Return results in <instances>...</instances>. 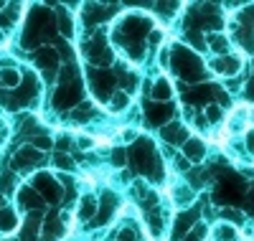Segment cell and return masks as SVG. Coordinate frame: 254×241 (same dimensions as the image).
Listing matches in <instances>:
<instances>
[{"label":"cell","mask_w":254,"mask_h":241,"mask_svg":"<svg viewBox=\"0 0 254 241\" xmlns=\"http://www.w3.org/2000/svg\"><path fill=\"white\" fill-rule=\"evenodd\" d=\"M176 76H181L188 84H203L206 79V63L201 61V56L196 51L186 49L183 43H176L171 49V69Z\"/></svg>","instance_id":"6da1fadb"},{"label":"cell","mask_w":254,"mask_h":241,"mask_svg":"<svg viewBox=\"0 0 254 241\" xmlns=\"http://www.w3.org/2000/svg\"><path fill=\"white\" fill-rule=\"evenodd\" d=\"M84 54H87V61L92 63V69H107L115 61V51L107 43V38H104V33L92 36L87 41V46H84Z\"/></svg>","instance_id":"7a4b0ae2"},{"label":"cell","mask_w":254,"mask_h":241,"mask_svg":"<svg viewBox=\"0 0 254 241\" xmlns=\"http://www.w3.org/2000/svg\"><path fill=\"white\" fill-rule=\"evenodd\" d=\"M87 81H89V89H92L94 99L107 102L112 97V89L117 86V74L110 71V69H92V66H87Z\"/></svg>","instance_id":"3957f363"},{"label":"cell","mask_w":254,"mask_h":241,"mask_svg":"<svg viewBox=\"0 0 254 241\" xmlns=\"http://www.w3.org/2000/svg\"><path fill=\"white\" fill-rule=\"evenodd\" d=\"M84 102V89H81V84L79 79L74 81H64L56 86V92H54V107L56 109H64V112H71V109L76 104Z\"/></svg>","instance_id":"277c9868"},{"label":"cell","mask_w":254,"mask_h":241,"mask_svg":"<svg viewBox=\"0 0 254 241\" xmlns=\"http://www.w3.org/2000/svg\"><path fill=\"white\" fill-rule=\"evenodd\" d=\"M33 183H36L33 190H36L44 201H49V203H61V198H64V188L59 185L56 178H51L49 173H38L36 178H33Z\"/></svg>","instance_id":"5b68a950"},{"label":"cell","mask_w":254,"mask_h":241,"mask_svg":"<svg viewBox=\"0 0 254 241\" xmlns=\"http://www.w3.org/2000/svg\"><path fill=\"white\" fill-rule=\"evenodd\" d=\"M176 107L171 102H147L145 104V122L150 127H163L173 120Z\"/></svg>","instance_id":"8992f818"},{"label":"cell","mask_w":254,"mask_h":241,"mask_svg":"<svg viewBox=\"0 0 254 241\" xmlns=\"http://www.w3.org/2000/svg\"><path fill=\"white\" fill-rule=\"evenodd\" d=\"M198 218H201V211H198V208H193V211H181V213L173 218V224H171V234H168L171 239H168V241H183V236L198 224Z\"/></svg>","instance_id":"52a82bcc"},{"label":"cell","mask_w":254,"mask_h":241,"mask_svg":"<svg viewBox=\"0 0 254 241\" xmlns=\"http://www.w3.org/2000/svg\"><path fill=\"white\" fill-rule=\"evenodd\" d=\"M208 69L214 71V74H219V76L231 79V76H237V74L242 71V56H239V54L214 56V59H211V63H208Z\"/></svg>","instance_id":"ba28073f"},{"label":"cell","mask_w":254,"mask_h":241,"mask_svg":"<svg viewBox=\"0 0 254 241\" xmlns=\"http://www.w3.org/2000/svg\"><path fill=\"white\" fill-rule=\"evenodd\" d=\"M117 208V195L115 193H102V198H97V213L92 218V224L89 229H97V226H104V224H110V218Z\"/></svg>","instance_id":"9c48e42d"},{"label":"cell","mask_w":254,"mask_h":241,"mask_svg":"<svg viewBox=\"0 0 254 241\" xmlns=\"http://www.w3.org/2000/svg\"><path fill=\"white\" fill-rule=\"evenodd\" d=\"M44 160H46L44 152H38L31 145H23L15 152V158H13V170H33L38 165H44Z\"/></svg>","instance_id":"30bf717a"},{"label":"cell","mask_w":254,"mask_h":241,"mask_svg":"<svg viewBox=\"0 0 254 241\" xmlns=\"http://www.w3.org/2000/svg\"><path fill=\"white\" fill-rule=\"evenodd\" d=\"M181 147H183V158H186L188 165H201L206 160V155H208V145L198 135H190Z\"/></svg>","instance_id":"8fae6325"},{"label":"cell","mask_w":254,"mask_h":241,"mask_svg":"<svg viewBox=\"0 0 254 241\" xmlns=\"http://www.w3.org/2000/svg\"><path fill=\"white\" fill-rule=\"evenodd\" d=\"M160 137H163V142H165V145L178 147V145H183V142L190 137V132H188V127H186L183 122L171 120L168 124H163V127H160Z\"/></svg>","instance_id":"7c38bea8"},{"label":"cell","mask_w":254,"mask_h":241,"mask_svg":"<svg viewBox=\"0 0 254 241\" xmlns=\"http://www.w3.org/2000/svg\"><path fill=\"white\" fill-rule=\"evenodd\" d=\"M20 226V234H18V241H38L41 239V226H44V218H41V211L36 213H28L23 221L18 224Z\"/></svg>","instance_id":"4fadbf2b"},{"label":"cell","mask_w":254,"mask_h":241,"mask_svg":"<svg viewBox=\"0 0 254 241\" xmlns=\"http://www.w3.org/2000/svg\"><path fill=\"white\" fill-rule=\"evenodd\" d=\"M147 94H150V102H171L173 99V81L168 76H155L147 84Z\"/></svg>","instance_id":"5bb4252c"},{"label":"cell","mask_w":254,"mask_h":241,"mask_svg":"<svg viewBox=\"0 0 254 241\" xmlns=\"http://www.w3.org/2000/svg\"><path fill=\"white\" fill-rule=\"evenodd\" d=\"M203 41H206V49L214 51V56H226V54H231V38H229L226 33H221V31L206 33Z\"/></svg>","instance_id":"9a60e30c"},{"label":"cell","mask_w":254,"mask_h":241,"mask_svg":"<svg viewBox=\"0 0 254 241\" xmlns=\"http://www.w3.org/2000/svg\"><path fill=\"white\" fill-rule=\"evenodd\" d=\"M79 208H76V221H81V224H92V218H94V213H97V195L94 193H84V195H79Z\"/></svg>","instance_id":"2e32d148"},{"label":"cell","mask_w":254,"mask_h":241,"mask_svg":"<svg viewBox=\"0 0 254 241\" xmlns=\"http://www.w3.org/2000/svg\"><path fill=\"white\" fill-rule=\"evenodd\" d=\"M145 224H147V231H150L153 239H163V234L168 229V218H165V213L153 208V211H145Z\"/></svg>","instance_id":"e0dca14e"},{"label":"cell","mask_w":254,"mask_h":241,"mask_svg":"<svg viewBox=\"0 0 254 241\" xmlns=\"http://www.w3.org/2000/svg\"><path fill=\"white\" fill-rule=\"evenodd\" d=\"M18 201H20V208H26L28 213H36V211L44 208V198H41L31 185H23L18 190Z\"/></svg>","instance_id":"ac0fdd59"},{"label":"cell","mask_w":254,"mask_h":241,"mask_svg":"<svg viewBox=\"0 0 254 241\" xmlns=\"http://www.w3.org/2000/svg\"><path fill=\"white\" fill-rule=\"evenodd\" d=\"M193 195H196V190L190 188L188 183H176L173 185V201H176L178 208H186L190 201H193Z\"/></svg>","instance_id":"d6986e66"},{"label":"cell","mask_w":254,"mask_h":241,"mask_svg":"<svg viewBox=\"0 0 254 241\" xmlns=\"http://www.w3.org/2000/svg\"><path fill=\"white\" fill-rule=\"evenodd\" d=\"M211 234H214V241H239V229L231 224H224V221H219L211 229Z\"/></svg>","instance_id":"ffe728a7"},{"label":"cell","mask_w":254,"mask_h":241,"mask_svg":"<svg viewBox=\"0 0 254 241\" xmlns=\"http://www.w3.org/2000/svg\"><path fill=\"white\" fill-rule=\"evenodd\" d=\"M203 120L208 122V127H219L224 124V107L219 102H211L203 107Z\"/></svg>","instance_id":"44dd1931"},{"label":"cell","mask_w":254,"mask_h":241,"mask_svg":"<svg viewBox=\"0 0 254 241\" xmlns=\"http://www.w3.org/2000/svg\"><path fill=\"white\" fill-rule=\"evenodd\" d=\"M20 81H23V74H20L15 66L0 69V86H5V89H18Z\"/></svg>","instance_id":"7402d4cb"},{"label":"cell","mask_w":254,"mask_h":241,"mask_svg":"<svg viewBox=\"0 0 254 241\" xmlns=\"http://www.w3.org/2000/svg\"><path fill=\"white\" fill-rule=\"evenodd\" d=\"M56 31L61 33V38L71 41L74 38V18L69 13H59L56 15Z\"/></svg>","instance_id":"603a6c76"},{"label":"cell","mask_w":254,"mask_h":241,"mask_svg":"<svg viewBox=\"0 0 254 241\" xmlns=\"http://www.w3.org/2000/svg\"><path fill=\"white\" fill-rule=\"evenodd\" d=\"M18 216L13 208H0V234H10L18 229Z\"/></svg>","instance_id":"cb8c5ba5"},{"label":"cell","mask_w":254,"mask_h":241,"mask_svg":"<svg viewBox=\"0 0 254 241\" xmlns=\"http://www.w3.org/2000/svg\"><path fill=\"white\" fill-rule=\"evenodd\" d=\"M127 107H130V94H125L122 89L112 92V97L107 99V109H110V112H125Z\"/></svg>","instance_id":"d4e9b609"},{"label":"cell","mask_w":254,"mask_h":241,"mask_svg":"<svg viewBox=\"0 0 254 241\" xmlns=\"http://www.w3.org/2000/svg\"><path fill=\"white\" fill-rule=\"evenodd\" d=\"M54 165L59 170H64V175L76 170V163H74V158L69 155V152H56V155H54Z\"/></svg>","instance_id":"484cf974"},{"label":"cell","mask_w":254,"mask_h":241,"mask_svg":"<svg viewBox=\"0 0 254 241\" xmlns=\"http://www.w3.org/2000/svg\"><path fill=\"white\" fill-rule=\"evenodd\" d=\"M15 188H18V175L15 173H3L0 175V195H3V198L10 195Z\"/></svg>","instance_id":"4316f807"},{"label":"cell","mask_w":254,"mask_h":241,"mask_svg":"<svg viewBox=\"0 0 254 241\" xmlns=\"http://www.w3.org/2000/svg\"><path fill=\"white\" fill-rule=\"evenodd\" d=\"M244 145H247V152H252V155H254V129H247Z\"/></svg>","instance_id":"83f0119b"},{"label":"cell","mask_w":254,"mask_h":241,"mask_svg":"<svg viewBox=\"0 0 254 241\" xmlns=\"http://www.w3.org/2000/svg\"><path fill=\"white\" fill-rule=\"evenodd\" d=\"M79 147H81V150H87V147H94V137H87V135H81V137H79Z\"/></svg>","instance_id":"f1b7e54d"},{"label":"cell","mask_w":254,"mask_h":241,"mask_svg":"<svg viewBox=\"0 0 254 241\" xmlns=\"http://www.w3.org/2000/svg\"><path fill=\"white\" fill-rule=\"evenodd\" d=\"M8 41H10V38L5 36V31H3V28H0V49H3V46H8Z\"/></svg>","instance_id":"f546056e"},{"label":"cell","mask_w":254,"mask_h":241,"mask_svg":"<svg viewBox=\"0 0 254 241\" xmlns=\"http://www.w3.org/2000/svg\"><path fill=\"white\" fill-rule=\"evenodd\" d=\"M247 198H249V211H254V188L249 190V195H247Z\"/></svg>","instance_id":"4dcf8cb0"},{"label":"cell","mask_w":254,"mask_h":241,"mask_svg":"<svg viewBox=\"0 0 254 241\" xmlns=\"http://www.w3.org/2000/svg\"><path fill=\"white\" fill-rule=\"evenodd\" d=\"M3 203H5V198H3V195H0V208H3Z\"/></svg>","instance_id":"1f68e13d"}]
</instances>
